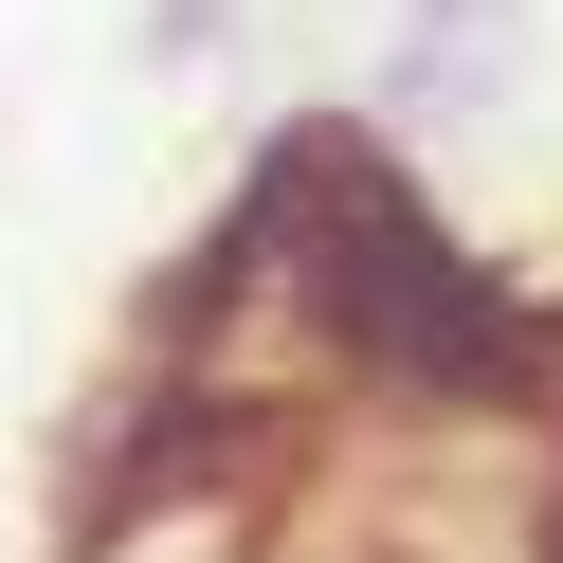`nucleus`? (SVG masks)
Here are the masks:
<instances>
[{
	"label": "nucleus",
	"mask_w": 563,
	"mask_h": 563,
	"mask_svg": "<svg viewBox=\"0 0 563 563\" xmlns=\"http://www.w3.org/2000/svg\"><path fill=\"white\" fill-rule=\"evenodd\" d=\"M273 219L309 236V273H328V309H345L364 345H418V364H490L473 273H454L437 236L400 219V183H382V164H345V146H273Z\"/></svg>",
	"instance_id": "nucleus-1"
}]
</instances>
